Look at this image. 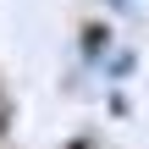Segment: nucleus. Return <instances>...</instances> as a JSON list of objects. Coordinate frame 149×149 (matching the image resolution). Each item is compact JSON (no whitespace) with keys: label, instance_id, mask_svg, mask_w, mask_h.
Masks as SVG:
<instances>
[{"label":"nucleus","instance_id":"nucleus-1","mask_svg":"<svg viewBox=\"0 0 149 149\" xmlns=\"http://www.w3.org/2000/svg\"><path fill=\"white\" fill-rule=\"evenodd\" d=\"M0 138H6V111H0Z\"/></svg>","mask_w":149,"mask_h":149},{"label":"nucleus","instance_id":"nucleus-2","mask_svg":"<svg viewBox=\"0 0 149 149\" xmlns=\"http://www.w3.org/2000/svg\"><path fill=\"white\" fill-rule=\"evenodd\" d=\"M0 111H6V105H0Z\"/></svg>","mask_w":149,"mask_h":149}]
</instances>
